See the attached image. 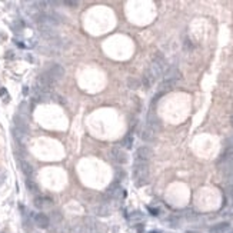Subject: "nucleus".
Masks as SVG:
<instances>
[{
    "mask_svg": "<svg viewBox=\"0 0 233 233\" xmlns=\"http://www.w3.org/2000/svg\"><path fill=\"white\" fill-rule=\"evenodd\" d=\"M133 176L136 180L137 186H143L147 183V178H149V163L143 162V160H134L133 166Z\"/></svg>",
    "mask_w": 233,
    "mask_h": 233,
    "instance_id": "obj_1",
    "label": "nucleus"
},
{
    "mask_svg": "<svg viewBox=\"0 0 233 233\" xmlns=\"http://www.w3.org/2000/svg\"><path fill=\"white\" fill-rule=\"evenodd\" d=\"M45 73L49 76V79H50V80L55 83V82H59L60 79L63 77V75H65V70H63V67L60 66V65H52V66L46 70Z\"/></svg>",
    "mask_w": 233,
    "mask_h": 233,
    "instance_id": "obj_2",
    "label": "nucleus"
},
{
    "mask_svg": "<svg viewBox=\"0 0 233 233\" xmlns=\"http://www.w3.org/2000/svg\"><path fill=\"white\" fill-rule=\"evenodd\" d=\"M110 156H112V159H113L116 163H119V165H124V163L127 162V153H126V150L122 149V147H119V146L112 147Z\"/></svg>",
    "mask_w": 233,
    "mask_h": 233,
    "instance_id": "obj_3",
    "label": "nucleus"
},
{
    "mask_svg": "<svg viewBox=\"0 0 233 233\" xmlns=\"http://www.w3.org/2000/svg\"><path fill=\"white\" fill-rule=\"evenodd\" d=\"M152 156H153V152H152V149L147 147V146H142V147H139V149L136 150V159H137V160L149 162Z\"/></svg>",
    "mask_w": 233,
    "mask_h": 233,
    "instance_id": "obj_4",
    "label": "nucleus"
},
{
    "mask_svg": "<svg viewBox=\"0 0 233 233\" xmlns=\"http://www.w3.org/2000/svg\"><path fill=\"white\" fill-rule=\"evenodd\" d=\"M160 120L157 119V116L153 114V113H149V116H147V129H150V130H153V132H159L160 130Z\"/></svg>",
    "mask_w": 233,
    "mask_h": 233,
    "instance_id": "obj_5",
    "label": "nucleus"
},
{
    "mask_svg": "<svg viewBox=\"0 0 233 233\" xmlns=\"http://www.w3.org/2000/svg\"><path fill=\"white\" fill-rule=\"evenodd\" d=\"M180 72H179L176 67H169L166 72H165V80H172V82H178L180 79Z\"/></svg>",
    "mask_w": 233,
    "mask_h": 233,
    "instance_id": "obj_6",
    "label": "nucleus"
},
{
    "mask_svg": "<svg viewBox=\"0 0 233 233\" xmlns=\"http://www.w3.org/2000/svg\"><path fill=\"white\" fill-rule=\"evenodd\" d=\"M34 222H36V224H37L39 227L46 229V227H49V223H50V220H49V217H47L46 215H43V213H39V215H36V216H34Z\"/></svg>",
    "mask_w": 233,
    "mask_h": 233,
    "instance_id": "obj_7",
    "label": "nucleus"
},
{
    "mask_svg": "<svg viewBox=\"0 0 233 233\" xmlns=\"http://www.w3.org/2000/svg\"><path fill=\"white\" fill-rule=\"evenodd\" d=\"M229 227H230V224L227 222H220V223H217V224H215V226H212L210 232L212 233H224L229 230Z\"/></svg>",
    "mask_w": 233,
    "mask_h": 233,
    "instance_id": "obj_8",
    "label": "nucleus"
},
{
    "mask_svg": "<svg viewBox=\"0 0 233 233\" xmlns=\"http://www.w3.org/2000/svg\"><path fill=\"white\" fill-rule=\"evenodd\" d=\"M119 192H120V188H119V182L116 180V182H113L110 186L107 188V190H106V195H107L109 197H116V196L119 195Z\"/></svg>",
    "mask_w": 233,
    "mask_h": 233,
    "instance_id": "obj_9",
    "label": "nucleus"
},
{
    "mask_svg": "<svg viewBox=\"0 0 233 233\" xmlns=\"http://www.w3.org/2000/svg\"><path fill=\"white\" fill-rule=\"evenodd\" d=\"M142 139H143L144 142H153V140H155V132L146 127L143 132H142Z\"/></svg>",
    "mask_w": 233,
    "mask_h": 233,
    "instance_id": "obj_10",
    "label": "nucleus"
},
{
    "mask_svg": "<svg viewBox=\"0 0 233 233\" xmlns=\"http://www.w3.org/2000/svg\"><path fill=\"white\" fill-rule=\"evenodd\" d=\"M20 166H22V172L27 176V178H30V176L33 175V167L30 166L27 162H22V163H20Z\"/></svg>",
    "mask_w": 233,
    "mask_h": 233,
    "instance_id": "obj_11",
    "label": "nucleus"
},
{
    "mask_svg": "<svg viewBox=\"0 0 233 233\" xmlns=\"http://www.w3.org/2000/svg\"><path fill=\"white\" fill-rule=\"evenodd\" d=\"M127 86H129V89H132V90L139 89V86H140V80H137L136 77H129V79H127Z\"/></svg>",
    "mask_w": 233,
    "mask_h": 233,
    "instance_id": "obj_12",
    "label": "nucleus"
},
{
    "mask_svg": "<svg viewBox=\"0 0 233 233\" xmlns=\"http://www.w3.org/2000/svg\"><path fill=\"white\" fill-rule=\"evenodd\" d=\"M109 207H107V206H100L99 209H97V213H99L100 216H107V215H109Z\"/></svg>",
    "mask_w": 233,
    "mask_h": 233,
    "instance_id": "obj_13",
    "label": "nucleus"
},
{
    "mask_svg": "<svg viewBox=\"0 0 233 233\" xmlns=\"http://www.w3.org/2000/svg\"><path fill=\"white\" fill-rule=\"evenodd\" d=\"M124 146H126L127 149H130V147L133 146V137H132L130 134H129V136L124 139Z\"/></svg>",
    "mask_w": 233,
    "mask_h": 233,
    "instance_id": "obj_14",
    "label": "nucleus"
},
{
    "mask_svg": "<svg viewBox=\"0 0 233 233\" xmlns=\"http://www.w3.org/2000/svg\"><path fill=\"white\" fill-rule=\"evenodd\" d=\"M26 185H27V188L30 189L32 192H37V186L34 185V183H33V182H32V180H30V179H29V180L26 182Z\"/></svg>",
    "mask_w": 233,
    "mask_h": 233,
    "instance_id": "obj_15",
    "label": "nucleus"
},
{
    "mask_svg": "<svg viewBox=\"0 0 233 233\" xmlns=\"http://www.w3.org/2000/svg\"><path fill=\"white\" fill-rule=\"evenodd\" d=\"M65 4L72 6V7H76V6H77V1H65Z\"/></svg>",
    "mask_w": 233,
    "mask_h": 233,
    "instance_id": "obj_16",
    "label": "nucleus"
},
{
    "mask_svg": "<svg viewBox=\"0 0 233 233\" xmlns=\"http://www.w3.org/2000/svg\"><path fill=\"white\" fill-rule=\"evenodd\" d=\"M227 192H229V196L233 199V185H230L229 186V189H227Z\"/></svg>",
    "mask_w": 233,
    "mask_h": 233,
    "instance_id": "obj_17",
    "label": "nucleus"
},
{
    "mask_svg": "<svg viewBox=\"0 0 233 233\" xmlns=\"http://www.w3.org/2000/svg\"><path fill=\"white\" fill-rule=\"evenodd\" d=\"M185 47H186V49H192V47H193V46H192V42H189V40H186V43H185Z\"/></svg>",
    "mask_w": 233,
    "mask_h": 233,
    "instance_id": "obj_18",
    "label": "nucleus"
},
{
    "mask_svg": "<svg viewBox=\"0 0 233 233\" xmlns=\"http://www.w3.org/2000/svg\"><path fill=\"white\" fill-rule=\"evenodd\" d=\"M149 212H150V213H152V215H157V210H156V209H152V207H149Z\"/></svg>",
    "mask_w": 233,
    "mask_h": 233,
    "instance_id": "obj_19",
    "label": "nucleus"
},
{
    "mask_svg": "<svg viewBox=\"0 0 233 233\" xmlns=\"http://www.w3.org/2000/svg\"><path fill=\"white\" fill-rule=\"evenodd\" d=\"M0 96H6V90H4V89L0 90Z\"/></svg>",
    "mask_w": 233,
    "mask_h": 233,
    "instance_id": "obj_20",
    "label": "nucleus"
},
{
    "mask_svg": "<svg viewBox=\"0 0 233 233\" xmlns=\"http://www.w3.org/2000/svg\"><path fill=\"white\" fill-rule=\"evenodd\" d=\"M23 93H24V94H27V93H29V90H27V87H24V89H23Z\"/></svg>",
    "mask_w": 233,
    "mask_h": 233,
    "instance_id": "obj_21",
    "label": "nucleus"
},
{
    "mask_svg": "<svg viewBox=\"0 0 233 233\" xmlns=\"http://www.w3.org/2000/svg\"><path fill=\"white\" fill-rule=\"evenodd\" d=\"M186 233H197V232H186Z\"/></svg>",
    "mask_w": 233,
    "mask_h": 233,
    "instance_id": "obj_22",
    "label": "nucleus"
},
{
    "mask_svg": "<svg viewBox=\"0 0 233 233\" xmlns=\"http://www.w3.org/2000/svg\"><path fill=\"white\" fill-rule=\"evenodd\" d=\"M227 233H233V230H229V232H227Z\"/></svg>",
    "mask_w": 233,
    "mask_h": 233,
    "instance_id": "obj_23",
    "label": "nucleus"
},
{
    "mask_svg": "<svg viewBox=\"0 0 233 233\" xmlns=\"http://www.w3.org/2000/svg\"><path fill=\"white\" fill-rule=\"evenodd\" d=\"M232 124H233V114H232Z\"/></svg>",
    "mask_w": 233,
    "mask_h": 233,
    "instance_id": "obj_24",
    "label": "nucleus"
},
{
    "mask_svg": "<svg viewBox=\"0 0 233 233\" xmlns=\"http://www.w3.org/2000/svg\"><path fill=\"white\" fill-rule=\"evenodd\" d=\"M150 233H157V232H150Z\"/></svg>",
    "mask_w": 233,
    "mask_h": 233,
    "instance_id": "obj_25",
    "label": "nucleus"
}]
</instances>
